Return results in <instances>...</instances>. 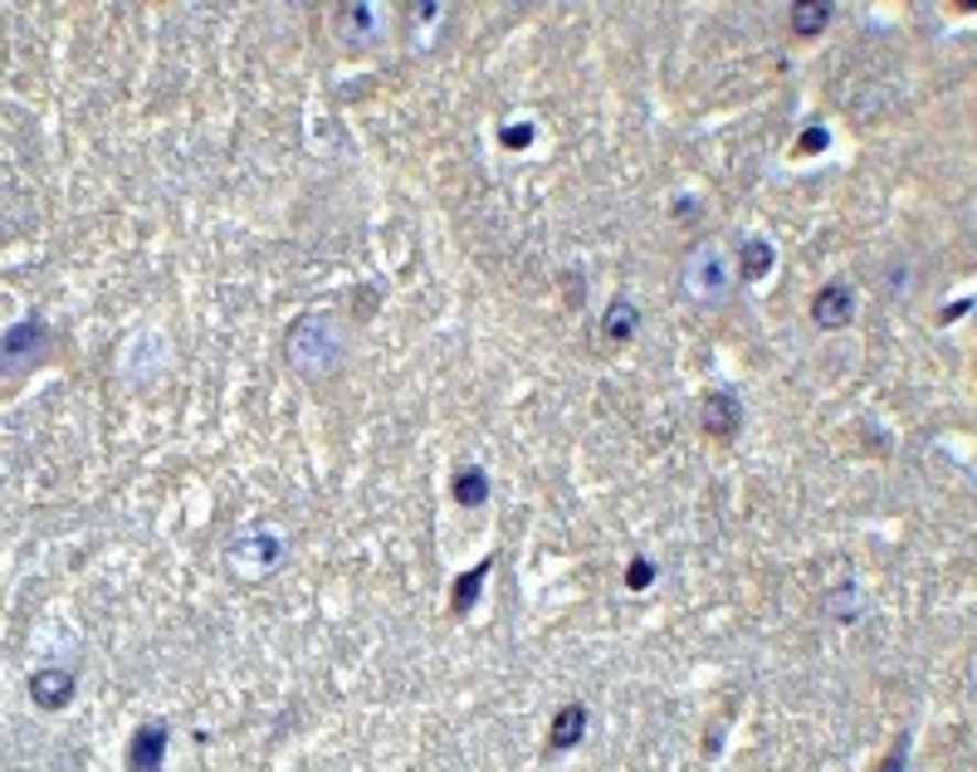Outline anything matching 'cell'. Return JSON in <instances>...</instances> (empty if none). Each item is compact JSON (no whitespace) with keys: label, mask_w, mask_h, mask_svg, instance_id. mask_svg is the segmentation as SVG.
<instances>
[{"label":"cell","mask_w":977,"mask_h":772,"mask_svg":"<svg viewBox=\"0 0 977 772\" xmlns=\"http://www.w3.org/2000/svg\"><path fill=\"white\" fill-rule=\"evenodd\" d=\"M626 587H631V592H651V587H655V562L651 558H631L626 562Z\"/></svg>","instance_id":"obj_15"},{"label":"cell","mask_w":977,"mask_h":772,"mask_svg":"<svg viewBox=\"0 0 977 772\" xmlns=\"http://www.w3.org/2000/svg\"><path fill=\"white\" fill-rule=\"evenodd\" d=\"M699 430L709 440H733L743 430V401L729 386H713V392L699 396Z\"/></svg>","instance_id":"obj_5"},{"label":"cell","mask_w":977,"mask_h":772,"mask_svg":"<svg viewBox=\"0 0 977 772\" xmlns=\"http://www.w3.org/2000/svg\"><path fill=\"white\" fill-rule=\"evenodd\" d=\"M484 572H488V558L474 567V572H464L460 582H454V592H450V611H454V616H470V611H474V601H480V587H484Z\"/></svg>","instance_id":"obj_14"},{"label":"cell","mask_w":977,"mask_h":772,"mask_svg":"<svg viewBox=\"0 0 977 772\" xmlns=\"http://www.w3.org/2000/svg\"><path fill=\"white\" fill-rule=\"evenodd\" d=\"M587 723H592V714H587V704H562L558 714H552L548 723V753H572L577 743L587 738Z\"/></svg>","instance_id":"obj_9"},{"label":"cell","mask_w":977,"mask_h":772,"mask_svg":"<svg viewBox=\"0 0 977 772\" xmlns=\"http://www.w3.org/2000/svg\"><path fill=\"white\" fill-rule=\"evenodd\" d=\"M635 333H641V303L621 293V299H611L606 313H601V337H606L611 347H621V343H631Z\"/></svg>","instance_id":"obj_10"},{"label":"cell","mask_w":977,"mask_h":772,"mask_svg":"<svg viewBox=\"0 0 977 772\" xmlns=\"http://www.w3.org/2000/svg\"><path fill=\"white\" fill-rule=\"evenodd\" d=\"M880 772H904V738H900V743H894V753L884 758V768H880Z\"/></svg>","instance_id":"obj_18"},{"label":"cell","mask_w":977,"mask_h":772,"mask_svg":"<svg viewBox=\"0 0 977 772\" xmlns=\"http://www.w3.org/2000/svg\"><path fill=\"white\" fill-rule=\"evenodd\" d=\"M167 743H172V729H167V723H142V729L128 738L122 763H128V772H162Z\"/></svg>","instance_id":"obj_7"},{"label":"cell","mask_w":977,"mask_h":772,"mask_svg":"<svg viewBox=\"0 0 977 772\" xmlns=\"http://www.w3.org/2000/svg\"><path fill=\"white\" fill-rule=\"evenodd\" d=\"M856 313H860V303H856V289H850V283L831 279V283H822V289L812 293V323L826 328V333L850 328V323H856Z\"/></svg>","instance_id":"obj_6"},{"label":"cell","mask_w":977,"mask_h":772,"mask_svg":"<svg viewBox=\"0 0 977 772\" xmlns=\"http://www.w3.org/2000/svg\"><path fill=\"white\" fill-rule=\"evenodd\" d=\"M450 498L460 508H480L488 498V470L484 464H460V470L450 474Z\"/></svg>","instance_id":"obj_11"},{"label":"cell","mask_w":977,"mask_h":772,"mask_svg":"<svg viewBox=\"0 0 977 772\" xmlns=\"http://www.w3.org/2000/svg\"><path fill=\"white\" fill-rule=\"evenodd\" d=\"M230 562L240 567L245 577H265L269 567H279V562H283V533H279V528H269V524L245 528L240 538L230 543Z\"/></svg>","instance_id":"obj_4"},{"label":"cell","mask_w":977,"mask_h":772,"mask_svg":"<svg viewBox=\"0 0 977 772\" xmlns=\"http://www.w3.org/2000/svg\"><path fill=\"white\" fill-rule=\"evenodd\" d=\"M44 343H50V328L44 318H20L6 337H0V382L25 377L44 362Z\"/></svg>","instance_id":"obj_3"},{"label":"cell","mask_w":977,"mask_h":772,"mask_svg":"<svg viewBox=\"0 0 977 772\" xmlns=\"http://www.w3.org/2000/svg\"><path fill=\"white\" fill-rule=\"evenodd\" d=\"M826 142H831V138H826V128H816V122H812V128H802V138H797V152H806V157H812V152H822Z\"/></svg>","instance_id":"obj_17"},{"label":"cell","mask_w":977,"mask_h":772,"mask_svg":"<svg viewBox=\"0 0 977 772\" xmlns=\"http://www.w3.org/2000/svg\"><path fill=\"white\" fill-rule=\"evenodd\" d=\"M685 289H689V299L704 303V309H719V303L729 299L733 269L723 265L719 245H695V249L685 255Z\"/></svg>","instance_id":"obj_2"},{"label":"cell","mask_w":977,"mask_h":772,"mask_svg":"<svg viewBox=\"0 0 977 772\" xmlns=\"http://www.w3.org/2000/svg\"><path fill=\"white\" fill-rule=\"evenodd\" d=\"M826 25H831V6H822V0H797V6L787 10L792 35H822Z\"/></svg>","instance_id":"obj_13"},{"label":"cell","mask_w":977,"mask_h":772,"mask_svg":"<svg viewBox=\"0 0 977 772\" xmlns=\"http://www.w3.org/2000/svg\"><path fill=\"white\" fill-rule=\"evenodd\" d=\"M772 265H777V249H772L767 240H758V235H748L743 245H738V275H743L748 283L767 279Z\"/></svg>","instance_id":"obj_12"},{"label":"cell","mask_w":977,"mask_h":772,"mask_svg":"<svg viewBox=\"0 0 977 772\" xmlns=\"http://www.w3.org/2000/svg\"><path fill=\"white\" fill-rule=\"evenodd\" d=\"M74 695H78V679H74V669L44 665V669H35V675H30V699H35L40 709L60 714V709H69V704H74Z\"/></svg>","instance_id":"obj_8"},{"label":"cell","mask_w":977,"mask_h":772,"mask_svg":"<svg viewBox=\"0 0 977 772\" xmlns=\"http://www.w3.org/2000/svg\"><path fill=\"white\" fill-rule=\"evenodd\" d=\"M283 357L309 382H323L328 372L343 367L347 333H343V323H337V313H303L299 323L283 333Z\"/></svg>","instance_id":"obj_1"},{"label":"cell","mask_w":977,"mask_h":772,"mask_svg":"<svg viewBox=\"0 0 977 772\" xmlns=\"http://www.w3.org/2000/svg\"><path fill=\"white\" fill-rule=\"evenodd\" d=\"M533 138H538V132H533V122H504V128H498V142L514 147V152H524Z\"/></svg>","instance_id":"obj_16"}]
</instances>
